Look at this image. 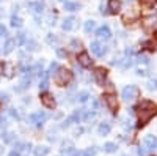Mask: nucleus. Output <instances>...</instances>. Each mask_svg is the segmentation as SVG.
<instances>
[{"mask_svg":"<svg viewBox=\"0 0 157 156\" xmlns=\"http://www.w3.org/2000/svg\"><path fill=\"white\" fill-rule=\"evenodd\" d=\"M101 13H102V14H105V16L109 14V11H107V6H104V3L101 5Z\"/></svg>","mask_w":157,"mask_h":156,"instance_id":"46","label":"nucleus"},{"mask_svg":"<svg viewBox=\"0 0 157 156\" xmlns=\"http://www.w3.org/2000/svg\"><path fill=\"white\" fill-rule=\"evenodd\" d=\"M138 95H140V90H138V87H135V85H127V87H124V88H123V93H121L123 101H126V102L135 101V99L138 98Z\"/></svg>","mask_w":157,"mask_h":156,"instance_id":"3","label":"nucleus"},{"mask_svg":"<svg viewBox=\"0 0 157 156\" xmlns=\"http://www.w3.org/2000/svg\"><path fill=\"white\" fill-rule=\"evenodd\" d=\"M90 99V93L88 92H78V95H77V101L78 102H86Z\"/></svg>","mask_w":157,"mask_h":156,"instance_id":"22","label":"nucleus"},{"mask_svg":"<svg viewBox=\"0 0 157 156\" xmlns=\"http://www.w3.org/2000/svg\"><path fill=\"white\" fill-rule=\"evenodd\" d=\"M11 25L13 27H22V19L21 18H17V16H11Z\"/></svg>","mask_w":157,"mask_h":156,"instance_id":"26","label":"nucleus"},{"mask_svg":"<svg viewBox=\"0 0 157 156\" xmlns=\"http://www.w3.org/2000/svg\"><path fill=\"white\" fill-rule=\"evenodd\" d=\"M41 102L44 104L47 109H54V107H55V98L52 96L50 93H44V95H41Z\"/></svg>","mask_w":157,"mask_h":156,"instance_id":"7","label":"nucleus"},{"mask_svg":"<svg viewBox=\"0 0 157 156\" xmlns=\"http://www.w3.org/2000/svg\"><path fill=\"white\" fill-rule=\"evenodd\" d=\"M143 142H145V145H143V147H145L146 150H155L157 148V137L152 136V134L146 136Z\"/></svg>","mask_w":157,"mask_h":156,"instance_id":"8","label":"nucleus"},{"mask_svg":"<svg viewBox=\"0 0 157 156\" xmlns=\"http://www.w3.org/2000/svg\"><path fill=\"white\" fill-rule=\"evenodd\" d=\"M83 118V110H75L72 115H71V118H69V122H75V123H78Z\"/></svg>","mask_w":157,"mask_h":156,"instance_id":"18","label":"nucleus"},{"mask_svg":"<svg viewBox=\"0 0 157 156\" xmlns=\"http://www.w3.org/2000/svg\"><path fill=\"white\" fill-rule=\"evenodd\" d=\"M146 151H148V150H146L145 147H140V148H138V154H140V156H145Z\"/></svg>","mask_w":157,"mask_h":156,"instance_id":"44","label":"nucleus"},{"mask_svg":"<svg viewBox=\"0 0 157 156\" xmlns=\"http://www.w3.org/2000/svg\"><path fill=\"white\" fill-rule=\"evenodd\" d=\"M96 36L99 38V40H110L112 32H110V29L107 27V25H102V27H99L96 30Z\"/></svg>","mask_w":157,"mask_h":156,"instance_id":"6","label":"nucleus"},{"mask_svg":"<svg viewBox=\"0 0 157 156\" xmlns=\"http://www.w3.org/2000/svg\"><path fill=\"white\" fill-rule=\"evenodd\" d=\"M137 63H138V65H148V63H149V58H148L146 55H138V57H137Z\"/></svg>","mask_w":157,"mask_h":156,"instance_id":"32","label":"nucleus"},{"mask_svg":"<svg viewBox=\"0 0 157 156\" xmlns=\"http://www.w3.org/2000/svg\"><path fill=\"white\" fill-rule=\"evenodd\" d=\"M104 99H105V102H107V106L110 107V110H116L118 109V101H116V96L113 93L104 95Z\"/></svg>","mask_w":157,"mask_h":156,"instance_id":"9","label":"nucleus"},{"mask_svg":"<svg viewBox=\"0 0 157 156\" xmlns=\"http://www.w3.org/2000/svg\"><path fill=\"white\" fill-rule=\"evenodd\" d=\"M3 16V10H0V18H2Z\"/></svg>","mask_w":157,"mask_h":156,"instance_id":"52","label":"nucleus"},{"mask_svg":"<svg viewBox=\"0 0 157 156\" xmlns=\"http://www.w3.org/2000/svg\"><path fill=\"white\" fill-rule=\"evenodd\" d=\"M148 73H149V70H148V68H145V66L137 68V74H138V76H146Z\"/></svg>","mask_w":157,"mask_h":156,"instance_id":"34","label":"nucleus"},{"mask_svg":"<svg viewBox=\"0 0 157 156\" xmlns=\"http://www.w3.org/2000/svg\"><path fill=\"white\" fill-rule=\"evenodd\" d=\"M25 46H27V50H38V43L33 41V40H27V43H25Z\"/></svg>","mask_w":157,"mask_h":156,"instance_id":"25","label":"nucleus"},{"mask_svg":"<svg viewBox=\"0 0 157 156\" xmlns=\"http://www.w3.org/2000/svg\"><path fill=\"white\" fill-rule=\"evenodd\" d=\"M64 10H68V11H77V10H80V5H78L77 2H64Z\"/></svg>","mask_w":157,"mask_h":156,"instance_id":"17","label":"nucleus"},{"mask_svg":"<svg viewBox=\"0 0 157 156\" xmlns=\"http://www.w3.org/2000/svg\"><path fill=\"white\" fill-rule=\"evenodd\" d=\"M0 2H2V0H0Z\"/></svg>","mask_w":157,"mask_h":156,"instance_id":"54","label":"nucleus"},{"mask_svg":"<svg viewBox=\"0 0 157 156\" xmlns=\"http://www.w3.org/2000/svg\"><path fill=\"white\" fill-rule=\"evenodd\" d=\"M99 107V101L98 99H93V109H98Z\"/></svg>","mask_w":157,"mask_h":156,"instance_id":"47","label":"nucleus"},{"mask_svg":"<svg viewBox=\"0 0 157 156\" xmlns=\"http://www.w3.org/2000/svg\"><path fill=\"white\" fill-rule=\"evenodd\" d=\"M0 126H6V118L3 115H0Z\"/></svg>","mask_w":157,"mask_h":156,"instance_id":"45","label":"nucleus"},{"mask_svg":"<svg viewBox=\"0 0 157 156\" xmlns=\"http://www.w3.org/2000/svg\"><path fill=\"white\" fill-rule=\"evenodd\" d=\"M49 88V82L44 79L43 82H39V90H43V92H46V90Z\"/></svg>","mask_w":157,"mask_h":156,"instance_id":"37","label":"nucleus"},{"mask_svg":"<svg viewBox=\"0 0 157 156\" xmlns=\"http://www.w3.org/2000/svg\"><path fill=\"white\" fill-rule=\"evenodd\" d=\"M77 150L74 147H69V148H63V156H77Z\"/></svg>","mask_w":157,"mask_h":156,"instance_id":"23","label":"nucleus"},{"mask_svg":"<svg viewBox=\"0 0 157 156\" xmlns=\"http://www.w3.org/2000/svg\"><path fill=\"white\" fill-rule=\"evenodd\" d=\"M74 25H75V18L74 16H69V18H66L63 21V30H72L74 29Z\"/></svg>","mask_w":157,"mask_h":156,"instance_id":"12","label":"nucleus"},{"mask_svg":"<svg viewBox=\"0 0 157 156\" xmlns=\"http://www.w3.org/2000/svg\"><path fill=\"white\" fill-rule=\"evenodd\" d=\"M3 73H5V76H8V77L13 76V66H11L10 63H3Z\"/></svg>","mask_w":157,"mask_h":156,"instance_id":"29","label":"nucleus"},{"mask_svg":"<svg viewBox=\"0 0 157 156\" xmlns=\"http://www.w3.org/2000/svg\"><path fill=\"white\" fill-rule=\"evenodd\" d=\"M47 21H49V24H55V22H54V21H55V14H54V13L47 16Z\"/></svg>","mask_w":157,"mask_h":156,"instance_id":"43","label":"nucleus"},{"mask_svg":"<svg viewBox=\"0 0 157 156\" xmlns=\"http://www.w3.org/2000/svg\"><path fill=\"white\" fill-rule=\"evenodd\" d=\"M54 79H55V82L58 85L64 87L66 84H69L72 81V73L69 70H66V68H58L57 73H55V76H54Z\"/></svg>","mask_w":157,"mask_h":156,"instance_id":"2","label":"nucleus"},{"mask_svg":"<svg viewBox=\"0 0 157 156\" xmlns=\"http://www.w3.org/2000/svg\"><path fill=\"white\" fill-rule=\"evenodd\" d=\"M25 43H27V36H25V33H17V44H25Z\"/></svg>","mask_w":157,"mask_h":156,"instance_id":"33","label":"nucleus"},{"mask_svg":"<svg viewBox=\"0 0 157 156\" xmlns=\"http://www.w3.org/2000/svg\"><path fill=\"white\" fill-rule=\"evenodd\" d=\"M0 36L8 38V30H6V27H3V25H0Z\"/></svg>","mask_w":157,"mask_h":156,"instance_id":"38","label":"nucleus"},{"mask_svg":"<svg viewBox=\"0 0 157 156\" xmlns=\"http://www.w3.org/2000/svg\"><path fill=\"white\" fill-rule=\"evenodd\" d=\"M83 118H85V122H93L94 118H96V112L94 110H90V112H86L85 115H83Z\"/></svg>","mask_w":157,"mask_h":156,"instance_id":"27","label":"nucleus"},{"mask_svg":"<svg viewBox=\"0 0 157 156\" xmlns=\"http://www.w3.org/2000/svg\"><path fill=\"white\" fill-rule=\"evenodd\" d=\"M14 44H16L14 40H10V38H6V43H5V46H3V54H10V52L14 49Z\"/></svg>","mask_w":157,"mask_h":156,"instance_id":"15","label":"nucleus"},{"mask_svg":"<svg viewBox=\"0 0 157 156\" xmlns=\"http://www.w3.org/2000/svg\"><path fill=\"white\" fill-rule=\"evenodd\" d=\"M94 29H96V22H94V21H86V22H85V32H86V33L93 32Z\"/></svg>","mask_w":157,"mask_h":156,"instance_id":"24","label":"nucleus"},{"mask_svg":"<svg viewBox=\"0 0 157 156\" xmlns=\"http://www.w3.org/2000/svg\"><path fill=\"white\" fill-rule=\"evenodd\" d=\"M107 76V71L104 68H96L94 70V79L98 81V84H104V79Z\"/></svg>","mask_w":157,"mask_h":156,"instance_id":"11","label":"nucleus"},{"mask_svg":"<svg viewBox=\"0 0 157 156\" xmlns=\"http://www.w3.org/2000/svg\"><path fill=\"white\" fill-rule=\"evenodd\" d=\"M8 156H21V154H19V151H16V150H13V151H11V153H10Z\"/></svg>","mask_w":157,"mask_h":156,"instance_id":"48","label":"nucleus"},{"mask_svg":"<svg viewBox=\"0 0 157 156\" xmlns=\"http://www.w3.org/2000/svg\"><path fill=\"white\" fill-rule=\"evenodd\" d=\"M68 126H69V120H66V122H63L61 128H68Z\"/></svg>","mask_w":157,"mask_h":156,"instance_id":"50","label":"nucleus"},{"mask_svg":"<svg viewBox=\"0 0 157 156\" xmlns=\"http://www.w3.org/2000/svg\"><path fill=\"white\" fill-rule=\"evenodd\" d=\"M98 131H99V134H101V136H107V134L110 133V125H109V123H105V122L101 123V125H99V128H98Z\"/></svg>","mask_w":157,"mask_h":156,"instance_id":"16","label":"nucleus"},{"mask_svg":"<svg viewBox=\"0 0 157 156\" xmlns=\"http://www.w3.org/2000/svg\"><path fill=\"white\" fill-rule=\"evenodd\" d=\"M3 140H5V142H13V140H14V134H13V133L3 134Z\"/></svg>","mask_w":157,"mask_h":156,"instance_id":"36","label":"nucleus"},{"mask_svg":"<svg viewBox=\"0 0 157 156\" xmlns=\"http://www.w3.org/2000/svg\"><path fill=\"white\" fill-rule=\"evenodd\" d=\"M46 120H47V114L43 112V110H39V112H35V114H30V115H29V122H30L32 125H36V126H41Z\"/></svg>","mask_w":157,"mask_h":156,"instance_id":"4","label":"nucleus"},{"mask_svg":"<svg viewBox=\"0 0 157 156\" xmlns=\"http://www.w3.org/2000/svg\"><path fill=\"white\" fill-rule=\"evenodd\" d=\"M29 8H30L32 13H35V14H41V13L44 11V3L43 2H30Z\"/></svg>","mask_w":157,"mask_h":156,"instance_id":"10","label":"nucleus"},{"mask_svg":"<svg viewBox=\"0 0 157 156\" xmlns=\"http://www.w3.org/2000/svg\"><path fill=\"white\" fill-rule=\"evenodd\" d=\"M71 47H72V49H75V50H78V49L82 47V43L78 41V40H72V41H71Z\"/></svg>","mask_w":157,"mask_h":156,"instance_id":"35","label":"nucleus"},{"mask_svg":"<svg viewBox=\"0 0 157 156\" xmlns=\"http://www.w3.org/2000/svg\"><path fill=\"white\" fill-rule=\"evenodd\" d=\"M58 68H60V66H58V63H52L47 73H52V74H54V73H57V70H58Z\"/></svg>","mask_w":157,"mask_h":156,"instance_id":"39","label":"nucleus"},{"mask_svg":"<svg viewBox=\"0 0 157 156\" xmlns=\"http://www.w3.org/2000/svg\"><path fill=\"white\" fill-rule=\"evenodd\" d=\"M138 120L140 125H145L146 122H149L152 117L157 114V106L151 101H141L140 106H138Z\"/></svg>","mask_w":157,"mask_h":156,"instance_id":"1","label":"nucleus"},{"mask_svg":"<svg viewBox=\"0 0 157 156\" xmlns=\"http://www.w3.org/2000/svg\"><path fill=\"white\" fill-rule=\"evenodd\" d=\"M30 84H32V79H30L29 76H25V77H24V81L21 82V85L17 87V92H21V90H25V88H29V87H30Z\"/></svg>","mask_w":157,"mask_h":156,"instance_id":"19","label":"nucleus"},{"mask_svg":"<svg viewBox=\"0 0 157 156\" xmlns=\"http://www.w3.org/2000/svg\"><path fill=\"white\" fill-rule=\"evenodd\" d=\"M77 156H86L85 153H77Z\"/></svg>","mask_w":157,"mask_h":156,"instance_id":"51","label":"nucleus"},{"mask_svg":"<svg viewBox=\"0 0 157 156\" xmlns=\"http://www.w3.org/2000/svg\"><path fill=\"white\" fill-rule=\"evenodd\" d=\"M78 63H80L82 65V66H85V68H88V66H91V58L88 57V54H86V52H82V54L80 55H78Z\"/></svg>","mask_w":157,"mask_h":156,"instance_id":"13","label":"nucleus"},{"mask_svg":"<svg viewBox=\"0 0 157 156\" xmlns=\"http://www.w3.org/2000/svg\"><path fill=\"white\" fill-rule=\"evenodd\" d=\"M155 36H157V33H155Z\"/></svg>","mask_w":157,"mask_h":156,"instance_id":"53","label":"nucleus"},{"mask_svg":"<svg viewBox=\"0 0 157 156\" xmlns=\"http://www.w3.org/2000/svg\"><path fill=\"white\" fill-rule=\"evenodd\" d=\"M90 47H91V52H93L96 57H104V55L109 52V47H107V46H102V44H99L98 41H93Z\"/></svg>","mask_w":157,"mask_h":156,"instance_id":"5","label":"nucleus"},{"mask_svg":"<svg viewBox=\"0 0 157 156\" xmlns=\"http://www.w3.org/2000/svg\"><path fill=\"white\" fill-rule=\"evenodd\" d=\"M85 154H86V156H94V154H96V147H91V148H88V150L85 151Z\"/></svg>","mask_w":157,"mask_h":156,"instance_id":"40","label":"nucleus"},{"mask_svg":"<svg viewBox=\"0 0 157 156\" xmlns=\"http://www.w3.org/2000/svg\"><path fill=\"white\" fill-rule=\"evenodd\" d=\"M46 41H47L49 44H57V43H58V38H57L55 35L49 33V35H47V38H46Z\"/></svg>","mask_w":157,"mask_h":156,"instance_id":"31","label":"nucleus"},{"mask_svg":"<svg viewBox=\"0 0 157 156\" xmlns=\"http://www.w3.org/2000/svg\"><path fill=\"white\" fill-rule=\"evenodd\" d=\"M118 150L116 144H113V142H107L105 145H104V151H107V153H115Z\"/></svg>","mask_w":157,"mask_h":156,"instance_id":"20","label":"nucleus"},{"mask_svg":"<svg viewBox=\"0 0 157 156\" xmlns=\"http://www.w3.org/2000/svg\"><path fill=\"white\" fill-rule=\"evenodd\" d=\"M10 115L13 117V118H16V120H19V114L14 110V109H10Z\"/></svg>","mask_w":157,"mask_h":156,"instance_id":"41","label":"nucleus"},{"mask_svg":"<svg viewBox=\"0 0 157 156\" xmlns=\"http://www.w3.org/2000/svg\"><path fill=\"white\" fill-rule=\"evenodd\" d=\"M0 98H2L3 101H8V95L6 93H2V95H0Z\"/></svg>","mask_w":157,"mask_h":156,"instance_id":"49","label":"nucleus"},{"mask_svg":"<svg viewBox=\"0 0 157 156\" xmlns=\"http://www.w3.org/2000/svg\"><path fill=\"white\" fill-rule=\"evenodd\" d=\"M57 55L58 57H66L68 54H66V50H63V49H57Z\"/></svg>","mask_w":157,"mask_h":156,"instance_id":"42","label":"nucleus"},{"mask_svg":"<svg viewBox=\"0 0 157 156\" xmlns=\"http://www.w3.org/2000/svg\"><path fill=\"white\" fill-rule=\"evenodd\" d=\"M109 13H118L121 10V3L120 0H109Z\"/></svg>","mask_w":157,"mask_h":156,"instance_id":"14","label":"nucleus"},{"mask_svg":"<svg viewBox=\"0 0 157 156\" xmlns=\"http://www.w3.org/2000/svg\"><path fill=\"white\" fill-rule=\"evenodd\" d=\"M146 88L148 90H157V79H149L148 82H146Z\"/></svg>","mask_w":157,"mask_h":156,"instance_id":"28","label":"nucleus"},{"mask_svg":"<svg viewBox=\"0 0 157 156\" xmlns=\"http://www.w3.org/2000/svg\"><path fill=\"white\" fill-rule=\"evenodd\" d=\"M50 150L47 147H36L35 148V156H46Z\"/></svg>","mask_w":157,"mask_h":156,"instance_id":"21","label":"nucleus"},{"mask_svg":"<svg viewBox=\"0 0 157 156\" xmlns=\"http://www.w3.org/2000/svg\"><path fill=\"white\" fill-rule=\"evenodd\" d=\"M140 3L143 6H146V8H151V6H154L157 3V0H140Z\"/></svg>","mask_w":157,"mask_h":156,"instance_id":"30","label":"nucleus"}]
</instances>
